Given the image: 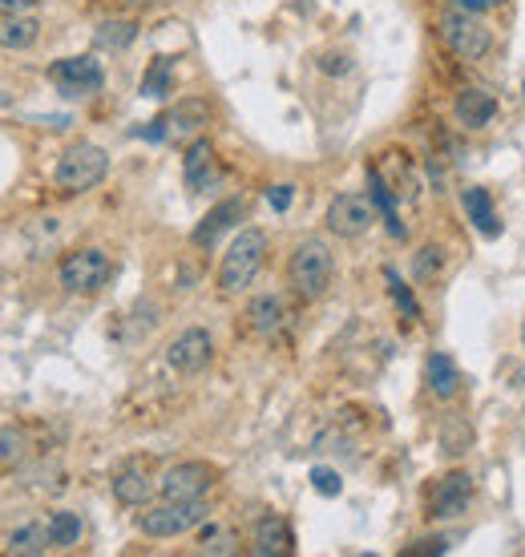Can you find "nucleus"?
<instances>
[{
	"instance_id": "nucleus-28",
	"label": "nucleus",
	"mask_w": 525,
	"mask_h": 557,
	"mask_svg": "<svg viewBox=\"0 0 525 557\" xmlns=\"http://www.w3.org/2000/svg\"><path fill=\"white\" fill-rule=\"evenodd\" d=\"M198 545H202V553H239V537L223 525H206Z\"/></svg>"
},
{
	"instance_id": "nucleus-18",
	"label": "nucleus",
	"mask_w": 525,
	"mask_h": 557,
	"mask_svg": "<svg viewBox=\"0 0 525 557\" xmlns=\"http://www.w3.org/2000/svg\"><path fill=\"white\" fill-rule=\"evenodd\" d=\"M243 319H247V327L255 331V336H271V331H279L283 327V319H287V307H283V299L279 295H255L251 303H247V311H243Z\"/></svg>"
},
{
	"instance_id": "nucleus-6",
	"label": "nucleus",
	"mask_w": 525,
	"mask_h": 557,
	"mask_svg": "<svg viewBox=\"0 0 525 557\" xmlns=\"http://www.w3.org/2000/svg\"><path fill=\"white\" fill-rule=\"evenodd\" d=\"M441 41L461 57V61H481L489 49H493V33L481 17L473 13H461V9H449L441 17Z\"/></svg>"
},
{
	"instance_id": "nucleus-2",
	"label": "nucleus",
	"mask_w": 525,
	"mask_h": 557,
	"mask_svg": "<svg viewBox=\"0 0 525 557\" xmlns=\"http://www.w3.org/2000/svg\"><path fill=\"white\" fill-rule=\"evenodd\" d=\"M267 247H271V243H267L263 231H255V227L239 231L235 243H231L227 255H223V263H219V291H223V295L247 291V287L255 283V275L263 271V263H267Z\"/></svg>"
},
{
	"instance_id": "nucleus-14",
	"label": "nucleus",
	"mask_w": 525,
	"mask_h": 557,
	"mask_svg": "<svg viewBox=\"0 0 525 557\" xmlns=\"http://www.w3.org/2000/svg\"><path fill=\"white\" fill-rule=\"evenodd\" d=\"M154 493H158V481L150 477V469L142 461H130L114 473V497L122 505H146Z\"/></svg>"
},
{
	"instance_id": "nucleus-37",
	"label": "nucleus",
	"mask_w": 525,
	"mask_h": 557,
	"mask_svg": "<svg viewBox=\"0 0 525 557\" xmlns=\"http://www.w3.org/2000/svg\"><path fill=\"white\" fill-rule=\"evenodd\" d=\"M130 5H150V0H130Z\"/></svg>"
},
{
	"instance_id": "nucleus-9",
	"label": "nucleus",
	"mask_w": 525,
	"mask_h": 557,
	"mask_svg": "<svg viewBox=\"0 0 525 557\" xmlns=\"http://www.w3.org/2000/svg\"><path fill=\"white\" fill-rule=\"evenodd\" d=\"M210 356H215V340H210V331H202V327H186L182 336H174L170 348H166V364L182 376L202 372L210 364Z\"/></svg>"
},
{
	"instance_id": "nucleus-12",
	"label": "nucleus",
	"mask_w": 525,
	"mask_h": 557,
	"mask_svg": "<svg viewBox=\"0 0 525 557\" xmlns=\"http://www.w3.org/2000/svg\"><path fill=\"white\" fill-rule=\"evenodd\" d=\"M473 501V477L469 473H445L437 485H433V497H429V517H457L465 513Z\"/></svg>"
},
{
	"instance_id": "nucleus-10",
	"label": "nucleus",
	"mask_w": 525,
	"mask_h": 557,
	"mask_svg": "<svg viewBox=\"0 0 525 557\" xmlns=\"http://www.w3.org/2000/svg\"><path fill=\"white\" fill-rule=\"evenodd\" d=\"M243 214H247V198L243 194H231V198H223L219 206H210L206 210V218L194 227V235H190V243L194 247H215L227 231H235L239 222H243Z\"/></svg>"
},
{
	"instance_id": "nucleus-35",
	"label": "nucleus",
	"mask_w": 525,
	"mask_h": 557,
	"mask_svg": "<svg viewBox=\"0 0 525 557\" xmlns=\"http://www.w3.org/2000/svg\"><path fill=\"white\" fill-rule=\"evenodd\" d=\"M25 5V0H0V9H5V13H17Z\"/></svg>"
},
{
	"instance_id": "nucleus-20",
	"label": "nucleus",
	"mask_w": 525,
	"mask_h": 557,
	"mask_svg": "<svg viewBox=\"0 0 525 557\" xmlns=\"http://www.w3.org/2000/svg\"><path fill=\"white\" fill-rule=\"evenodd\" d=\"M45 549H53V537H49V521H25L9 533V553L13 557H41Z\"/></svg>"
},
{
	"instance_id": "nucleus-24",
	"label": "nucleus",
	"mask_w": 525,
	"mask_h": 557,
	"mask_svg": "<svg viewBox=\"0 0 525 557\" xmlns=\"http://www.w3.org/2000/svg\"><path fill=\"white\" fill-rule=\"evenodd\" d=\"M142 93L146 97H170L174 93V61L170 57H154L146 77H142Z\"/></svg>"
},
{
	"instance_id": "nucleus-17",
	"label": "nucleus",
	"mask_w": 525,
	"mask_h": 557,
	"mask_svg": "<svg viewBox=\"0 0 525 557\" xmlns=\"http://www.w3.org/2000/svg\"><path fill=\"white\" fill-rule=\"evenodd\" d=\"M182 174H186V186L190 190H206L210 182H219V166H215V146L206 138H198L190 150H186V162H182Z\"/></svg>"
},
{
	"instance_id": "nucleus-4",
	"label": "nucleus",
	"mask_w": 525,
	"mask_h": 557,
	"mask_svg": "<svg viewBox=\"0 0 525 557\" xmlns=\"http://www.w3.org/2000/svg\"><path fill=\"white\" fill-rule=\"evenodd\" d=\"M110 275H114V263H110V255L97 251V247L69 251V255L61 259V267H57L61 287L73 291V295H93V291H101L105 283H110Z\"/></svg>"
},
{
	"instance_id": "nucleus-7",
	"label": "nucleus",
	"mask_w": 525,
	"mask_h": 557,
	"mask_svg": "<svg viewBox=\"0 0 525 557\" xmlns=\"http://www.w3.org/2000/svg\"><path fill=\"white\" fill-rule=\"evenodd\" d=\"M215 477H219V469L206 461H178L162 473L158 493H162V501H202L215 489Z\"/></svg>"
},
{
	"instance_id": "nucleus-34",
	"label": "nucleus",
	"mask_w": 525,
	"mask_h": 557,
	"mask_svg": "<svg viewBox=\"0 0 525 557\" xmlns=\"http://www.w3.org/2000/svg\"><path fill=\"white\" fill-rule=\"evenodd\" d=\"M324 69H328V73H348L352 61H348V57H324Z\"/></svg>"
},
{
	"instance_id": "nucleus-22",
	"label": "nucleus",
	"mask_w": 525,
	"mask_h": 557,
	"mask_svg": "<svg viewBox=\"0 0 525 557\" xmlns=\"http://www.w3.org/2000/svg\"><path fill=\"white\" fill-rule=\"evenodd\" d=\"M41 37V21L37 17H5L0 21V49H13V53H21V49H29L33 41Z\"/></svg>"
},
{
	"instance_id": "nucleus-33",
	"label": "nucleus",
	"mask_w": 525,
	"mask_h": 557,
	"mask_svg": "<svg viewBox=\"0 0 525 557\" xmlns=\"http://www.w3.org/2000/svg\"><path fill=\"white\" fill-rule=\"evenodd\" d=\"M449 5H453V9H461V13H473V17H481V13H489V9H493L489 0H449Z\"/></svg>"
},
{
	"instance_id": "nucleus-15",
	"label": "nucleus",
	"mask_w": 525,
	"mask_h": 557,
	"mask_svg": "<svg viewBox=\"0 0 525 557\" xmlns=\"http://www.w3.org/2000/svg\"><path fill=\"white\" fill-rule=\"evenodd\" d=\"M251 553H259V557H287V553H295V533H291V525L283 521V517H263L259 525H255V545H251Z\"/></svg>"
},
{
	"instance_id": "nucleus-27",
	"label": "nucleus",
	"mask_w": 525,
	"mask_h": 557,
	"mask_svg": "<svg viewBox=\"0 0 525 557\" xmlns=\"http://www.w3.org/2000/svg\"><path fill=\"white\" fill-rule=\"evenodd\" d=\"M134 37H138V25H134V21H105V25L97 29L93 41H97L101 49H126Z\"/></svg>"
},
{
	"instance_id": "nucleus-1",
	"label": "nucleus",
	"mask_w": 525,
	"mask_h": 557,
	"mask_svg": "<svg viewBox=\"0 0 525 557\" xmlns=\"http://www.w3.org/2000/svg\"><path fill=\"white\" fill-rule=\"evenodd\" d=\"M332 275H336V259L324 239L295 243L291 259H287V283L299 299H320L332 287Z\"/></svg>"
},
{
	"instance_id": "nucleus-25",
	"label": "nucleus",
	"mask_w": 525,
	"mask_h": 557,
	"mask_svg": "<svg viewBox=\"0 0 525 557\" xmlns=\"http://www.w3.org/2000/svg\"><path fill=\"white\" fill-rule=\"evenodd\" d=\"M441 271H445V251H441L437 243H429V247L416 251V259H412V279H416V283H433Z\"/></svg>"
},
{
	"instance_id": "nucleus-11",
	"label": "nucleus",
	"mask_w": 525,
	"mask_h": 557,
	"mask_svg": "<svg viewBox=\"0 0 525 557\" xmlns=\"http://www.w3.org/2000/svg\"><path fill=\"white\" fill-rule=\"evenodd\" d=\"M49 77L57 81V89L65 97H89V93H97L105 85V73H101V65L93 57H65V61H57L49 69Z\"/></svg>"
},
{
	"instance_id": "nucleus-23",
	"label": "nucleus",
	"mask_w": 525,
	"mask_h": 557,
	"mask_svg": "<svg viewBox=\"0 0 525 557\" xmlns=\"http://www.w3.org/2000/svg\"><path fill=\"white\" fill-rule=\"evenodd\" d=\"M81 533H85V525H81V517H77V513L57 509V513L49 517V537H53V549H73V545L81 541Z\"/></svg>"
},
{
	"instance_id": "nucleus-30",
	"label": "nucleus",
	"mask_w": 525,
	"mask_h": 557,
	"mask_svg": "<svg viewBox=\"0 0 525 557\" xmlns=\"http://www.w3.org/2000/svg\"><path fill=\"white\" fill-rule=\"evenodd\" d=\"M388 283H392V299L400 303V311H404L408 319H416V315H420V307H416V299H412V291H408V287L400 283V275H396V271H388Z\"/></svg>"
},
{
	"instance_id": "nucleus-26",
	"label": "nucleus",
	"mask_w": 525,
	"mask_h": 557,
	"mask_svg": "<svg viewBox=\"0 0 525 557\" xmlns=\"http://www.w3.org/2000/svg\"><path fill=\"white\" fill-rule=\"evenodd\" d=\"M25 453H29L25 428H17V424H5V428H0V465H21Z\"/></svg>"
},
{
	"instance_id": "nucleus-3",
	"label": "nucleus",
	"mask_w": 525,
	"mask_h": 557,
	"mask_svg": "<svg viewBox=\"0 0 525 557\" xmlns=\"http://www.w3.org/2000/svg\"><path fill=\"white\" fill-rule=\"evenodd\" d=\"M105 174H110V154H105L101 146H93V142H77L57 158L53 182L65 194H85V190L101 186Z\"/></svg>"
},
{
	"instance_id": "nucleus-36",
	"label": "nucleus",
	"mask_w": 525,
	"mask_h": 557,
	"mask_svg": "<svg viewBox=\"0 0 525 557\" xmlns=\"http://www.w3.org/2000/svg\"><path fill=\"white\" fill-rule=\"evenodd\" d=\"M489 5H493V9H497V5H509V0H489Z\"/></svg>"
},
{
	"instance_id": "nucleus-5",
	"label": "nucleus",
	"mask_w": 525,
	"mask_h": 557,
	"mask_svg": "<svg viewBox=\"0 0 525 557\" xmlns=\"http://www.w3.org/2000/svg\"><path fill=\"white\" fill-rule=\"evenodd\" d=\"M206 517H210L206 501H162L138 517V529L146 537H182V533L198 529Z\"/></svg>"
},
{
	"instance_id": "nucleus-21",
	"label": "nucleus",
	"mask_w": 525,
	"mask_h": 557,
	"mask_svg": "<svg viewBox=\"0 0 525 557\" xmlns=\"http://www.w3.org/2000/svg\"><path fill=\"white\" fill-rule=\"evenodd\" d=\"M461 202H465V214L473 218V227L485 235V239H497V214H493V198H489V190L485 186H469L465 194H461Z\"/></svg>"
},
{
	"instance_id": "nucleus-8",
	"label": "nucleus",
	"mask_w": 525,
	"mask_h": 557,
	"mask_svg": "<svg viewBox=\"0 0 525 557\" xmlns=\"http://www.w3.org/2000/svg\"><path fill=\"white\" fill-rule=\"evenodd\" d=\"M376 222V206L364 194H336L328 206V231L340 239H360Z\"/></svg>"
},
{
	"instance_id": "nucleus-32",
	"label": "nucleus",
	"mask_w": 525,
	"mask_h": 557,
	"mask_svg": "<svg viewBox=\"0 0 525 557\" xmlns=\"http://www.w3.org/2000/svg\"><path fill=\"white\" fill-rule=\"evenodd\" d=\"M291 190H295V186H271V190H267V202H271L275 210H287V206H291Z\"/></svg>"
},
{
	"instance_id": "nucleus-16",
	"label": "nucleus",
	"mask_w": 525,
	"mask_h": 557,
	"mask_svg": "<svg viewBox=\"0 0 525 557\" xmlns=\"http://www.w3.org/2000/svg\"><path fill=\"white\" fill-rule=\"evenodd\" d=\"M425 384H429V392L437 400H453L461 392V368H457V360L449 352H433L425 360Z\"/></svg>"
},
{
	"instance_id": "nucleus-19",
	"label": "nucleus",
	"mask_w": 525,
	"mask_h": 557,
	"mask_svg": "<svg viewBox=\"0 0 525 557\" xmlns=\"http://www.w3.org/2000/svg\"><path fill=\"white\" fill-rule=\"evenodd\" d=\"M162 122H166V138H186V134L202 130V126L210 122V109H206V101L186 97L182 105H174V109H170V114H166Z\"/></svg>"
},
{
	"instance_id": "nucleus-29",
	"label": "nucleus",
	"mask_w": 525,
	"mask_h": 557,
	"mask_svg": "<svg viewBox=\"0 0 525 557\" xmlns=\"http://www.w3.org/2000/svg\"><path fill=\"white\" fill-rule=\"evenodd\" d=\"M311 485H315V493H324V497H340V489H344L340 473L336 469H324V465L311 469Z\"/></svg>"
},
{
	"instance_id": "nucleus-31",
	"label": "nucleus",
	"mask_w": 525,
	"mask_h": 557,
	"mask_svg": "<svg viewBox=\"0 0 525 557\" xmlns=\"http://www.w3.org/2000/svg\"><path fill=\"white\" fill-rule=\"evenodd\" d=\"M449 541L445 537H425V541H416L412 549H404V557H420V553H445Z\"/></svg>"
},
{
	"instance_id": "nucleus-13",
	"label": "nucleus",
	"mask_w": 525,
	"mask_h": 557,
	"mask_svg": "<svg viewBox=\"0 0 525 557\" xmlns=\"http://www.w3.org/2000/svg\"><path fill=\"white\" fill-rule=\"evenodd\" d=\"M453 114H457V122H461V126H469V130H485V126L497 118V97H493L489 89L469 85V89H461V93H457Z\"/></svg>"
}]
</instances>
